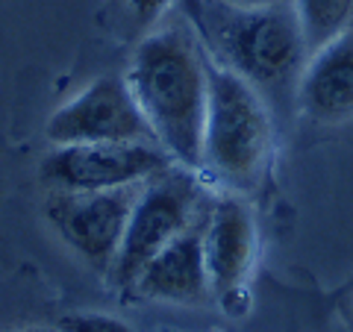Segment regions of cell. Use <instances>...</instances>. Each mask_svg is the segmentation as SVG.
Wrapping results in <instances>:
<instances>
[{
	"label": "cell",
	"instance_id": "6da1fadb",
	"mask_svg": "<svg viewBox=\"0 0 353 332\" xmlns=\"http://www.w3.org/2000/svg\"><path fill=\"white\" fill-rule=\"evenodd\" d=\"M157 145L189 171H201L209 106V59L185 27L153 30L124 74Z\"/></svg>",
	"mask_w": 353,
	"mask_h": 332
},
{
	"label": "cell",
	"instance_id": "7a4b0ae2",
	"mask_svg": "<svg viewBox=\"0 0 353 332\" xmlns=\"http://www.w3.org/2000/svg\"><path fill=\"white\" fill-rule=\"evenodd\" d=\"M201 32L212 41L221 65L256 88L297 85V76L309 59V48L292 3L233 9L218 0H206Z\"/></svg>",
	"mask_w": 353,
	"mask_h": 332
},
{
	"label": "cell",
	"instance_id": "3957f363",
	"mask_svg": "<svg viewBox=\"0 0 353 332\" xmlns=\"http://www.w3.org/2000/svg\"><path fill=\"white\" fill-rule=\"evenodd\" d=\"M271 153V118L256 85L209 62V106L203 127L201 171H209L230 191L259 183Z\"/></svg>",
	"mask_w": 353,
	"mask_h": 332
},
{
	"label": "cell",
	"instance_id": "277c9868",
	"mask_svg": "<svg viewBox=\"0 0 353 332\" xmlns=\"http://www.w3.org/2000/svg\"><path fill=\"white\" fill-rule=\"evenodd\" d=\"M201 197L194 171L183 165H171L141 185L118 259L109 271L121 289H132L141 268L203 215Z\"/></svg>",
	"mask_w": 353,
	"mask_h": 332
},
{
	"label": "cell",
	"instance_id": "5b68a950",
	"mask_svg": "<svg viewBox=\"0 0 353 332\" xmlns=\"http://www.w3.org/2000/svg\"><path fill=\"white\" fill-rule=\"evenodd\" d=\"M176 165L157 141H109L65 145L41 159V180L50 191H112L148 183Z\"/></svg>",
	"mask_w": 353,
	"mask_h": 332
},
{
	"label": "cell",
	"instance_id": "8992f818",
	"mask_svg": "<svg viewBox=\"0 0 353 332\" xmlns=\"http://www.w3.org/2000/svg\"><path fill=\"white\" fill-rule=\"evenodd\" d=\"M53 147L157 141L124 76H97L77 97L62 103L44 124Z\"/></svg>",
	"mask_w": 353,
	"mask_h": 332
},
{
	"label": "cell",
	"instance_id": "52a82bcc",
	"mask_svg": "<svg viewBox=\"0 0 353 332\" xmlns=\"http://www.w3.org/2000/svg\"><path fill=\"white\" fill-rule=\"evenodd\" d=\"M141 185L145 183L83 194L50 191L44 212L77 256L97 271H112Z\"/></svg>",
	"mask_w": 353,
	"mask_h": 332
},
{
	"label": "cell",
	"instance_id": "ba28073f",
	"mask_svg": "<svg viewBox=\"0 0 353 332\" xmlns=\"http://www.w3.org/2000/svg\"><path fill=\"white\" fill-rule=\"evenodd\" d=\"M203 253L212 294L230 300L245 291L259 253V232L250 206L236 191L209 203L203 218Z\"/></svg>",
	"mask_w": 353,
	"mask_h": 332
},
{
	"label": "cell",
	"instance_id": "9c48e42d",
	"mask_svg": "<svg viewBox=\"0 0 353 332\" xmlns=\"http://www.w3.org/2000/svg\"><path fill=\"white\" fill-rule=\"evenodd\" d=\"M297 106L321 127L353 121V30L309 53L297 76Z\"/></svg>",
	"mask_w": 353,
	"mask_h": 332
},
{
	"label": "cell",
	"instance_id": "30bf717a",
	"mask_svg": "<svg viewBox=\"0 0 353 332\" xmlns=\"http://www.w3.org/2000/svg\"><path fill=\"white\" fill-rule=\"evenodd\" d=\"M203 218L206 212L141 268L132 282L139 297L165 303H201L212 294L203 253Z\"/></svg>",
	"mask_w": 353,
	"mask_h": 332
},
{
	"label": "cell",
	"instance_id": "8fae6325",
	"mask_svg": "<svg viewBox=\"0 0 353 332\" xmlns=\"http://www.w3.org/2000/svg\"><path fill=\"white\" fill-rule=\"evenodd\" d=\"M309 53L353 30V0H289Z\"/></svg>",
	"mask_w": 353,
	"mask_h": 332
},
{
	"label": "cell",
	"instance_id": "7c38bea8",
	"mask_svg": "<svg viewBox=\"0 0 353 332\" xmlns=\"http://www.w3.org/2000/svg\"><path fill=\"white\" fill-rule=\"evenodd\" d=\"M124 27L132 36L145 39L148 32H153V27L159 24V18L165 15V9L171 6V0H112Z\"/></svg>",
	"mask_w": 353,
	"mask_h": 332
},
{
	"label": "cell",
	"instance_id": "4fadbf2b",
	"mask_svg": "<svg viewBox=\"0 0 353 332\" xmlns=\"http://www.w3.org/2000/svg\"><path fill=\"white\" fill-rule=\"evenodd\" d=\"M59 332H136L127 320L103 312H74L59 320Z\"/></svg>",
	"mask_w": 353,
	"mask_h": 332
},
{
	"label": "cell",
	"instance_id": "5bb4252c",
	"mask_svg": "<svg viewBox=\"0 0 353 332\" xmlns=\"http://www.w3.org/2000/svg\"><path fill=\"white\" fill-rule=\"evenodd\" d=\"M180 9L185 12V18L192 21L197 30H203V18H206V0H176Z\"/></svg>",
	"mask_w": 353,
	"mask_h": 332
},
{
	"label": "cell",
	"instance_id": "9a60e30c",
	"mask_svg": "<svg viewBox=\"0 0 353 332\" xmlns=\"http://www.w3.org/2000/svg\"><path fill=\"white\" fill-rule=\"evenodd\" d=\"M224 6L233 9H262V6H277V3H289V0H218Z\"/></svg>",
	"mask_w": 353,
	"mask_h": 332
},
{
	"label": "cell",
	"instance_id": "2e32d148",
	"mask_svg": "<svg viewBox=\"0 0 353 332\" xmlns=\"http://www.w3.org/2000/svg\"><path fill=\"white\" fill-rule=\"evenodd\" d=\"M21 332H59V329H41V326H32V329H21Z\"/></svg>",
	"mask_w": 353,
	"mask_h": 332
}]
</instances>
